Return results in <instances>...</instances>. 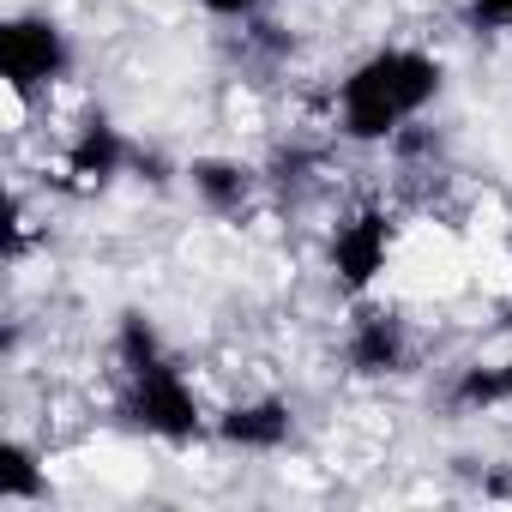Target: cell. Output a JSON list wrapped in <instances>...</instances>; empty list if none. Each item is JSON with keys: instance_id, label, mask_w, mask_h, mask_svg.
I'll list each match as a JSON object with an SVG mask.
<instances>
[{"instance_id": "cell-1", "label": "cell", "mask_w": 512, "mask_h": 512, "mask_svg": "<svg viewBox=\"0 0 512 512\" xmlns=\"http://www.w3.org/2000/svg\"><path fill=\"white\" fill-rule=\"evenodd\" d=\"M440 85H446V67L434 55H422V49H374L338 85V127L356 145H380L404 121H416L440 97Z\"/></svg>"}, {"instance_id": "cell-2", "label": "cell", "mask_w": 512, "mask_h": 512, "mask_svg": "<svg viewBox=\"0 0 512 512\" xmlns=\"http://www.w3.org/2000/svg\"><path fill=\"white\" fill-rule=\"evenodd\" d=\"M127 422L133 428H145V434H157V440H199L205 434V416H199V398H193V386L181 380V368L169 362V356H157V362H145V368H133L127 374Z\"/></svg>"}, {"instance_id": "cell-3", "label": "cell", "mask_w": 512, "mask_h": 512, "mask_svg": "<svg viewBox=\"0 0 512 512\" xmlns=\"http://www.w3.org/2000/svg\"><path fill=\"white\" fill-rule=\"evenodd\" d=\"M73 67V43L49 13H13L0 25V79L25 103L37 85H55Z\"/></svg>"}, {"instance_id": "cell-4", "label": "cell", "mask_w": 512, "mask_h": 512, "mask_svg": "<svg viewBox=\"0 0 512 512\" xmlns=\"http://www.w3.org/2000/svg\"><path fill=\"white\" fill-rule=\"evenodd\" d=\"M332 272H338V284L344 290H374V278L386 272V260H392V217L380 211V205H362V211H350L338 229H332Z\"/></svg>"}, {"instance_id": "cell-5", "label": "cell", "mask_w": 512, "mask_h": 512, "mask_svg": "<svg viewBox=\"0 0 512 512\" xmlns=\"http://www.w3.org/2000/svg\"><path fill=\"white\" fill-rule=\"evenodd\" d=\"M290 434H296V410L284 398H247L217 416V440H229L241 452H278V446H290Z\"/></svg>"}, {"instance_id": "cell-6", "label": "cell", "mask_w": 512, "mask_h": 512, "mask_svg": "<svg viewBox=\"0 0 512 512\" xmlns=\"http://www.w3.org/2000/svg\"><path fill=\"white\" fill-rule=\"evenodd\" d=\"M121 163H127V139H121L109 121H85L79 139L67 145V175H73L79 187H103V181H115Z\"/></svg>"}, {"instance_id": "cell-7", "label": "cell", "mask_w": 512, "mask_h": 512, "mask_svg": "<svg viewBox=\"0 0 512 512\" xmlns=\"http://www.w3.org/2000/svg\"><path fill=\"white\" fill-rule=\"evenodd\" d=\"M350 368L356 374H398L404 368V332L392 326V320H362L356 332H350Z\"/></svg>"}, {"instance_id": "cell-8", "label": "cell", "mask_w": 512, "mask_h": 512, "mask_svg": "<svg viewBox=\"0 0 512 512\" xmlns=\"http://www.w3.org/2000/svg\"><path fill=\"white\" fill-rule=\"evenodd\" d=\"M187 175H193V187H199V199H205L211 211H235V205L247 199V187H253V175H247L241 163H223V157H199Z\"/></svg>"}, {"instance_id": "cell-9", "label": "cell", "mask_w": 512, "mask_h": 512, "mask_svg": "<svg viewBox=\"0 0 512 512\" xmlns=\"http://www.w3.org/2000/svg\"><path fill=\"white\" fill-rule=\"evenodd\" d=\"M0 500H49V476L37 470V452L25 440L0 446Z\"/></svg>"}, {"instance_id": "cell-10", "label": "cell", "mask_w": 512, "mask_h": 512, "mask_svg": "<svg viewBox=\"0 0 512 512\" xmlns=\"http://www.w3.org/2000/svg\"><path fill=\"white\" fill-rule=\"evenodd\" d=\"M452 404H470V410H488V404H506V386H500V368H464L458 386H452Z\"/></svg>"}, {"instance_id": "cell-11", "label": "cell", "mask_w": 512, "mask_h": 512, "mask_svg": "<svg viewBox=\"0 0 512 512\" xmlns=\"http://www.w3.org/2000/svg\"><path fill=\"white\" fill-rule=\"evenodd\" d=\"M464 19L476 31H512V0H464Z\"/></svg>"}, {"instance_id": "cell-12", "label": "cell", "mask_w": 512, "mask_h": 512, "mask_svg": "<svg viewBox=\"0 0 512 512\" xmlns=\"http://www.w3.org/2000/svg\"><path fill=\"white\" fill-rule=\"evenodd\" d=\"M199 7L211 13V19H253L266 7V0H199Z\"/></svg>"}, {"instance_id": "cell-13", "label": "cell", "mask_w": 512, "mask_h": 512, "mask_svg": "<svg viewBox=\"0 0 512 512\" xmlns=\"http://www.w3.org/2000/svg\"><path fill=\"white\" fill-rule=\"evenodd\" d=\"M500 386H506V404H512V356L500 362Z\"/></svg>"}]
</instances>
